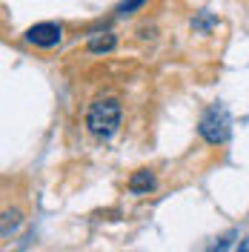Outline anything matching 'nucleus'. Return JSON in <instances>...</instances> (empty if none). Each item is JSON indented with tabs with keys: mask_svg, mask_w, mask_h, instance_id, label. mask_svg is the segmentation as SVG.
Returning <instances> with one entry per match:
<instances>
[{
	"mask_svg": "<svg viewBox=\"0 0 249 252\" xmlns=\"http://www.w3.org/2000/svg\"><path fill=\"white\" fill-rule=\"evenodd\" d=\"M86 126H89V132L97 135V138H109L118 132V126H121V103L118 100H94L89 112H86Z\"/></svg>",
	"mask_w": 249,
	"mask_h": 252,
	"instance_id": "nucleus-1",
	"label": "nucleus"
},
{
	"mask_svg": "<svg viewBox=\"0 0 249 252\" xmlns=\"http://www.w3.org/2000/svg\"><path fill=\"white\" fill-rule=\"evenodd\" d=\"M198 132H201L203 141L212 143V146H218V143H226V141H229V135H232V118H229L226 106L212 103V106H209V109L201 115Z\"/></svg>",
	"mask_w": 249,
	"mask_h": 252,
	"instance_id": "nucleus-2",
	"label": "nucleus"
},
{
	"mask_svg": "<svg viewBox=\"0 0 249 252\" xmlns=\"http://www.w3.org/2000/svg\"><path fill=\"white\" fill-rule=\"evenodd\" d=\"M61 34H63L61 26L52 23V20H46V23H34V26H29V29H26V40L34 43V46H40V49H52V46L61 43Z\"/></svg>",
	"mask_w": 249,
	"mask_h": 252,
	"instance_id": "nucleus-3",
	"label": "nucleus"
},
{
	"mask_svg": "<svg viewBox=\"0 0 249 252\" xmlns=\"http://www.w3.org/2000/svg\"><path fill=\"white\" fill-rule=\"evenodd\" d=\"M155 189V175L149 172V169H140L129 178V192L132 195H146V192H152Z\"/></svg>",
	"mask_w": 249,
	"mask_h": 252,
	"instance_id": "nucleus-4",
	"label": "nucleus"
},
{
	"mask_svg": "<svg viewBox=\"0 0 249 252\" xmlns=\"http://www.w3.org/2000/svg\"><path fill=\"white\" fill-rule=\"evenodd\" d=\"M115 34H109V32H103V34H92L89 37V52H94V55H100V52H112L115 49Z\"/></svg>",
	"mask_w": 249,
	"mask_h": 252,
	"instance_id": "nucleus-5",
	"label": "nucleus"
},
{
	"mask_svg": "<svg viewBox=\"0 0 249 252\" xmlns=\"http://www.w3.org/2000/svg\"><path fill=\"white\" fill-rule=\"evenodd\" d=\"M143 3H146V0H124V3L118 6V15H121V17H126V15H135V12H138V9L143 6Z\"/></svg>",
	"mask_w": 249,
	"mask_h": 252,
	"instance_id": "nucleus-6",
	"label": "nucleus"
},
{
	"mask_svg": "<svg viewBox=\"0 0 249 252\" xmlns=\"http://www.w3.org/2000/svg\"><path fill=\"white\" fill-rule=\"evenodd\" d=\"M3 235H9V229H15L17 223H20V215H17V212H6V215H3Z\"/></svg>",
	"mask_w": 249,
	"mask_h": 252,
	"instance_id": "nucleus-7",
	"label": "nucleus"
},
{
	"mask_svg": "<svg viewBox=\"0 0 249 252\" xmlns=\"http://www.w3.org/2000/svg\"><path fill=\"white\" fill-rule=\"evenodd\" d=\"M229 241H232V238H226V241H220V244H215V247H212V252H226V247H229Z\"/></svg>",
	"mask_w": 249,
	"mask_h": 252,
	"instance_id": "nucleus-8",
	"label": "nucleus"
},
{
	"mask_svg": "<svg viewBox=\"0 0 249 252\" xmlns=\"http://www.w3.org/2000/svg\"><path fill=\"white\" fill-rule=\"evenodd\" d=\"M238 252H249V238H244V244L238 247Z\"/></svg>",
	"mask_w": 249,
	"mask_h": 252,
	"instance_id": "nucleus-9",
	"label": "nucleus"
}]
</instances>
